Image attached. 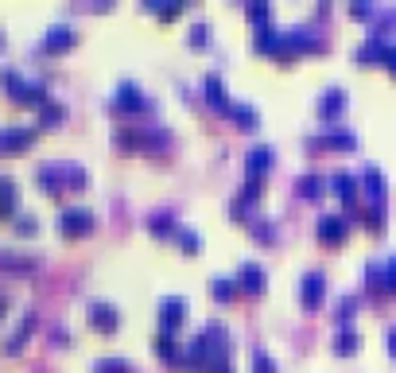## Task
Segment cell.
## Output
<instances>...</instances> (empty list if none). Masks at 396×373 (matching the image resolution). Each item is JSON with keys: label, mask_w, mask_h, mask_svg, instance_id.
<instances>
[{"label": "cell", "mask_w": 396, "mask_h": 373, "mask_svg": "<svg viewBox=\"0 0 396 373\" xmlns=\"http://www.w3.org/2000/svg\"><path fill=\"white\" fill-rule=\"evenodd\" d=\"M94 226H97V214L89 206H62L59 210V234H66V237L94 234Z\"/></svg>", "instance_id": "obj_1"}, {"label": "cell", "mask_w": 396, "mask_h": 373, "mask_svg": "<svg viewBox=\"0 0 396 373\" xmlns=\"http://www.w3.org/2000/svg\"><path fill=\"white\" fill-rule=\"evenodd\" d=\"M113 105L125 109V113H148L152 109V97H148L132 78H125V82H117V90H113Z\"/></svg>", "instance_id": "obj_2"}, {"label": "cell", "mask_w": 396, "mask_h": 373, "mask_svg": "<svg viewBox=\"0 0 396 373\" xmlns=\"http://www.w3.org/2000/svg\"><path fill=\"white\" fill-rule=\"evenodd\" d=\"M89 327H97L101 335H113V330L121 327V311H117V303H109V300H89Z\"/></svg>", "instance_id": "obj_3"}, {"label": "cell", "mask_w": 396, "mask_h": 373, "mask_svg": "<svg viewBox=\"0 0 396 373\" xmlns=\"http://www.w3.org/2000/svg\"><path fill=\"white\" fill-rule=\"evenodd\" d=\"M167 132L163 129H121L117 132V144H128V148H155V144H167Z\"/></svg>", "instance_id": "obj_4"}, {"label": "cell", "mask_w": 396, "mask_h": 373, "mask_svg": "<svg viewBox=\"0 0 396 373\" xmlns=\"http://www.w3.org/2000/svg\"><path fill=\"white\" fill-rule=\"evenodd\" d=\"M74 39H78V28H74L70 20L51 23V28H47V36L39 39V51H62V47H70Z\"/></svg>", "instance_id": "obj_5"}, {"label": "cell", "mask_w": 396, "mask_h": 373, "mask_svg": "<svg viewBox=\"0 0 396 373\" xmlns=\"http://www.w3.org/2000/svg\"><path fill=\"white\" fill-rule=\"evenodd\" d=\"M35 140V124H8L0 129V152H20Z\"/></svg>", "instance_id": "obj_6"}, {"label": "cell", "mask_w": 396, "mask_h": 373, "mask_svg": "<svg viewBox=\"0 0 396 373\" xmlns=\"http://www.w3.org/2000/svg\"><path fill=\"white\" fill-rule=\"evenodd\" d=\"M187 319V300L183 296H163L160 300V330H175Z\"/></svg>", "instance_id": "obj_7"}, {"label": "cell", "mask_w": 396, "mask_h": 373, "mask_svg": "<svg viewBox=\"0 0 396 373\" xmlns=\"http://www.w3.org/2000/svg\"><path fill=\"white\" fill-rule=\"evenodd\" d=\"M323 292H326V276H323V269L303 272V280H299V300L307 303V308H315V303L323 300Z\"/></svg>", "instance_id": "obj_8"}, {"label": "cell", "mask_w": 396, "mask_h": 373, "mask_svg": "<svg viewBox=\"0 0 396 373\" xmlns=\"http://www.w3.org/2000/svg\"><path fill=\"white\" fill-rule=\"evenodd\" d=\"M315 234L323 237V242H342V237L350 234V222H346L342 214H319Z\"/></svg>", "instance_id": "obj_9"}, {"label": "cell", "mask_w": 396, "mask_h": 373, "mask_svg": "<svg viewBox=\"0 0 396 373\" xmlns=\"http://www.w3.org/2000/svg\"><path fill=\"white\" fill-rule=\"evenodd\" d=\"M342 109H346V90H342V86H330V90H323V97L315 102V113H319L323 121L338 117Z\"/></svg>", "instance_id": "obj_10"}, {"label": "cell", "mask_w": 396, "mask_h": 373, "mask_svg": "<svg viewBox=\"0 0 396 373\" xmlns=\"http://www.w3.org/2000/svg\"><path fill=\"white\" fill-rule=\"evenodd\" d=\"M365 276H369V288H389V292H396V253L385 264H369Z\"/></svg>", "instance_id": "obj_11"}, {"label": "cell", "mask_w": 396, "mask_h": 373, "mask_svg": "<svg viewBox=\"0 0 396 373\" xmlns=\"http://www.w3.org/2000/svg\"><path fill=\"white\" fill-rule=\"evenodd\" d=\"M237 288H245V292H260V288H264V264L260 261H245L241 269H237Z\"/></svg>", "instance_id": "obj_12"}, {"label": "cell", "mask_w": 396, "mask_h": 373, "mask_svg": "<svg viewBox=\"0 0 396 373\" xmlns=\"http://www.w3.org/2000/svg\"><path fill=\"white\" fill-rule=\"evenodd\" d=\"M245 168H249L253 179H260L264 171L272 168V148H268V144H253L249 156H245Z\"/></svg>", "instance_id": "obj_13"}, {"label": "cell", "mask_w": 396, "mask_h": 373, "mask_svg": "<svg viewBox=\"0 0 396 373\" xmlns=\"http://www.w3.org/2000/svg\"><path fill=\"white\" fill-rule=\"evenodd\" d=\"M35 323H39V319H35V311L28 308V311H23V319L16 323V330H12V335H8L4 350H8V354H16V350H20V346H23V338H28L31 330H35Z\"/></svg>", "instance_id": "obj_14"}, {"label": "cell", "mask_w": 396, "mask_h": 373, "mask_svg": "<svg viewBox=\"0 0 396 373\" xmlns=\"http://www.w3.org/2000/svg\"><path fill=\"white\" fill-rule=\"evenodd\" d=\"M16 206H20V187L12 175H0V218L16 214Z\"/></svg>", "instance_id": "obj_15"}, {"label": "cell", "mask_w": 396, "mask_h": 373, "mask_svg": "<svg viewBox=\"0 0 396 373\" xmlns=\"http://www.w3.org/2000/svg\"><path fill=\"white\" fill-rule=\"evenodd\" d=\"M202 86H206V102H210V105H221V109H229V102H233V97L226 94V82H221V74L210 70Z\"/></svg>", "instance_id": "obj_16"}, {"label": "cell", "mask_w": 396, "mask_h": 373, "mask_svg": "<svg viewBox=\"0 0 396 373\" xmlns=\"http://www.w3.org/2000/svg\"><path fill=\"white\" fill-rule=\"evenodd\" d=\"M330 183H334V195L346 198V202H353V198H358V179H353L350 171H334V175H330Z\"/></svg>", "instance_id": "obj_17"}, {"label": "cell", "mask_w": 396, "mask_h": 373, "mask_svg": "<svg viewBox=\"0 0 396 373\" xmlns=\"http://www.w3.org/2000/svg\"><path fill=\"white\" fill-rule=\"evenodd\" d=\"M35 256H20V253H8V249H0V269H12V272H31L35 269Z\"/></svg>", "instance_id": "obj_18"}, {"label": "cell", "mask_w": 396, "mask_h": 373, "mask_svg": "<svg viewBox=\"0 0 396 373\" xmlns=\"http://www.w3.org/2000/svg\"><path fill=\"white\" fill-rule=\"evenodd\" d=\"M315 144H330V148H353V144H358V136H353V132H346V129H330V132H323V136H315Z\"/></svg>", "instance_id": "obj_19"}, {"label": "cell", "mask_w": 396, "mask_h": 373, "mask_svg": "<svg viewBox=\"0 0 396 373\" xmlns=\"http://www.w3.org/2000/svg\"><path fill=\"white\" fill-rule=\"evenodd\" d=\"M39 183L47 190H59L62 187V160L59 163H39Z\"/></svg>", "instance_id": "obj_20"}, {"label": "cell", "mask_w": 396, "mask_h": 373, "mask_svg": "<svg viewBox=\"0 0 396 373\" xmlns=\"http://www.w3.org/2000/svg\"><path fill=\"white\" fill-rule=\"evenodd\" d=\"M226 113H233L237 121L245 124V129H253V124L260 121V113H257V105H249V102H229V109Z\"/></svg>", "instance_id": "obj_21"}, {"label": "cell", "mask_w": 396, "mask_h": 373, "mask_svg": "<svg viewBox=\"0 0 396 373\" xmlns=\"http://www.w3.org/2000/svg\"><path fill=\"white\" fill-rule=\"evenodd\" d=\"M89 373H132V362L128 358H97Z\"/></svg>", "instance_id": "obj_22"}, {"label": "cell", "mask_w": 396, "mask_h": 373, "mask_svg": "<svg viewBox=\"0 0 396 373\" xmlns=\"http://www.w3.org/2000/svg\"><path fill=\"white\" fill-rule=\"evenodd\" d=\"M62 187L82 190L86 187V168H82V163H62Z\"/></svg>", "instance_id": "obj_23"}, {"label": "cell", "mask_w": 396, "mask_h": 373, "mask_svg": "<svg viewBox=\"0 0 396 373\" xmlns=\"http://www.w3.org/2000/svg\"><path fill=\"white\" fill-rule=\"evenodd\" d=\"M365 190L377 198V202L385 198V175H381V168H373V163L365 168Z\"/></svg>", "instance_id": "obj_24"}, {"label": "cell", "mask_w": 396, "mask_h": 373, "mask_svg": "<svg viewBox=\"0 0 396 373\" xmlns=\"http://www.w3.org/2000/svg\"><path fill=\"white\" fill-rule=\"evenodd\" d=\"M358 342H361V338H358V330H353V327H342V330L334 335V350H338V354L358 350Z\"/></svg>", "instance_id": "obj_25"}, {"label": "cell", "mask_w": 396, "mask_h": 373, "mask_svg": "<svg viewBox=\"0 0 396 373\" xmlns=\"http://www.w3.org/2000/svg\"><path fill=\"white\" fill-rule=\"evenodd\" d=\"M249 362H253V373H276V362H272L268 350H260V346L249 350Z\"/></svg>", "instance_id": "obj_26"}, {"label": "cell", "mask_w": 396, "mask_h": 373, "mask_svg": "<svg viewBox=\"0 0 396 373\" xmlns=\"http://www.w3.org/2000/svg\"><path fill=\"white\" fill-rule=\"evenodd\" d=\"M39 121H43V124L66 121V105H59V102H43V105H39Z\"/></svg>", "instance_id": "obj_27"}, {"label": "cell", "mask_w": 396, "mask_h": 373, "mask_svg": "<svg viewBox=\"0 0 396 373\" xmlns=\"http://www.w3.org/2000/svg\"><path fill=\"white\" fill-rule=\"evenodd\" d=\"M175 237L187 245V253H198V245H202V237H198L194 226H175Z\"/></svg>", "instance_id": "obj_28"}, {"label": "cell", "mask_w": 396, "mask_h": 373, "mask_svg": "<svg viewBox=\"0 0 396 373\" xmlns=\"http://www.w3.org/2000/svg\"><path fill=\"white\" fill-rule=\"evenodd\" d=\"M210 292L218 296V300H229V296L237 292V288H233V276H214L210 280Z\"/></svg>", "instance_id": "obj_29"}, {"label": "cell", "mask_w": 396, "mask_h": 373, "mask_svg": "<svg viewBox=\"0 0 396 373\" xmlns=\"http://www.w3.org/2000/svg\"><path fill=\"white\" fill-rule=\"evenodd\" d=\"M155 350H160L163 358H175V335H171V330H160V335H155Z\"/></svg>", "instance_id": "obj_30"}, {"label": "cell", "mask_w": 396, "mask_h": 373, "mask_svg": "<svg viewBox=\"0 0 396 373\" xmlns=\"http://www.w3.org/2000/svg\"><path fill=\"white\" fill-rule=\"evenodd\" d=\"M319 190H323V175H315V171H311V175H299V195H311V198H315Z\"/></svg>", "instance_id": "obj_31"}, {"label": "cell", "mask_w": 396, "mask_h": 373, "mask_svg": "<svg viewBox=\"0 0 396 373\" xmlns=\"http://www.w3.org/2000/svg\"><path fill=\"white\" fill-rule=\"evenodd\" d=\"M148 226L160 229V234H167V229H175V218H171L167 210H160V214H152V218H148Z\"/></svg>", "instance_id": "obj_32"}, {"label": "cell", "mask_w": 396, "mask_h": 373, "mask_svg": "<svg viewBox=\"0 0 396 373\" xmlns=\"http://www.w3.org/2000/svg\"><path fill=\"white\" fill-rule=\"evenodd\" d=\"M206 39H210V23H206V20H194V23H191V43L202 47Z\"/></svg>", "instance_id": "obj_33"}, {"label": "cell", "mask_w": 396, "mask_h": 373, "mask_svg": "<svg viewBox=\"0 0 396 373\" xmlns=\"http://www.w3.org/2000/svg\"><path fill=\"white\" fill-rule=\"evenodd\" d=\"M35 229H39L35 214H16V234H35Z\"/></svg>", "instance_id": "obj_34"}, {"label": "cell", "mask_w": 396, "mask_h": 373, "mask_svg": "<svg viewBox=\"0 0 396 373\" xmlns=\"http://www.w3.org/2000/svg\"><path fill=\"white\" fill-rule=\"evenodd\" d=\"M148 8H152V12H160L163 20H171V16L183 12V4H179V0H171V4H148Z\"/></svg>", "instance_id": "obj_35"}, {"label": "cell", "mask_w": 396, "mask_h": 373, "mask_svg": "<svg viewBox=\"0 0 396 373\" xmlns=\"http://www.w3.org/2000/svg\"><path fill=\"white\" fill-rule=\"evenodd\" d=\"M249 20H257L264 28V20H268V4H249Z\"/></svg>", "instance_id": "obj_36"}, {"label": "cell", "mask_w": 396, "mask_h": 373, "mask_svg": "<svg viewBox=\"0 0 396 373\" xmlns=\"http://www.w3.org/2000/svg\"><path fill=\"white\" fill-rule=\"evenodd\" d=\"M353 315V296H346V300H338V319H350Z\"/></svg>", "instance_id": "obj_37"}, {"label": "cell", "mask_w": 396, "mask_h": 373, "mask_svg": "<svg viewBox=\"0 0 396 373\" xmlns=\"http://www.w3.org/2000/svg\"><path fill=\"white\" fill-rule=\"evenodd\" d=\"M385 63H389V66H392V74H396V43L385 47Z\"/></svg>", "instance_id": "obj_38"}, {"label": "cell", "mask_w": 396, "mask_h": 373, "mask_svg": "<svg viewBox=\"0 0 396 373\" xmlns=\"http://www.w3.org/2000/svg\"><path fill=\"white\" fill-rule=\"evenodd\" d=\"M4 311H8V292L0 288V315H4Z\"/></svg>", "instance_id": "obj_39"}, {"label": "cell", "mask_w": 396, "mask_h": 373, "mask_svg": "<svg viewBox=\"0 0 396 373\" xmlns=\"http://www.w3.org/2000/svg\"><path fill=\"white\" fill-rule=\"evenodd\" d=\"M389 350L396 354V327H389Z\"/></svg>", "instance_id": "obj_40"}]
</instances>
